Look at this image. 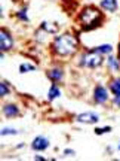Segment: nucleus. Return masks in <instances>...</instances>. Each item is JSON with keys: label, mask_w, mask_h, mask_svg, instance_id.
I'll return each mask as SVG.
<instances>
[{"label": "nucleus", "mask_w": 120, "mask_h": 161, "mask_svg": "<svg viewBox=\"0 0 120 161\" xmlns=\"http://www.w3.org/2000/svg\"><path fill=\"white\" fill-rule=\"evenodd\" d=\"M49 146H51V140L48 137H45V136H37L31 142V149L34 151V152H43Z\"/></svg>", "instance_id": "7"}, {"label": "nucleus", "mask_w": 120, "mask_h": 161, "mask_svg": "<svg viewBox=\"0 0 120 161\" xmlns=\"http://www.w3.org/2000/svg\"><path fill=\"white\" fill-rule=\"evenodd\" d=\"M117 151H120V143H119V145H117Z\"/></svg>", "instance_id": "25"}, {"label": "nucleus", "mask_w": 120, "mask_h": 161, "mask_svg": "<svg viewBox=\"0 0 120 161\" xmlns=\"http://www.w3.org/2000/svg\"><path fill=\"white\" fill-rule=\"evenodd\" d=\"M2 112L8 119H13V118H18L21 115V110L15 103H5L2 108Z\"/></svg>", "instance_id": "10"}, {"label": "nucleus", "mask_w": 120, "mask_h": 161, "mask_svg": "<svg viewBox=\"0 0 120 161\" xmlns=\"http://www.w3.org/2000/svg\"><path fill=\"white\" fill-rule=\"evenodd\" d=\"M113 130L110 125H107V127H97L95 128V134H98V136H102V134H105V133H110Z\"/></svg>", "instance_id": "20"}, {"label": "nucleus", "mask_w": 120, "mask_h": 161, "mask_svg": "<svg viewBox=\"0 0 120 161\" xmlns=\"http://www.w3.org/2000/svg\"><path fill=\"white\" fill-rule=\"evenodd\" d=\"M104 63V55L93 48L89 51L83 52L79 58V66L80 67H85V69H98L101 67Z\"/></svg>", "instance_id": "3"}, {"label": "nucleus", "mask_w": 120, "mask_h": 161, "mask_svg": "<svg viewBox=\"0 0 120 161\" xmlns=\"http://www.w3.org/2000/svg\"><path fill=\"white\" fill-rule=\"evenodd\" d=\"M21 148H24V143H19V145H17V149H21Z\"/></svg>", "instance_id": "23"}, {"label": "nucleus", "mask_w": 120, "mask_h": 161, "mask_svg": "<svg viewBox=\"0 0 120 161\" xmlns=\"http://www.w3.org/2000/svg\"><path fill=\"white\" fill-rule=\"evenodd\" d=\"M76 121L80 124H98L99 122V115L95 112H83L76 116Z\"/></svg>", "instance_id": "9"}, {"label": "nucleus", "mask_w": 120, "mask_h": 161, "mask_svg": "<svg viewBox=\"0 0 120 161\" xmlns=\"http://www.w3.org/2000/svg\"><path fill=\"white\" fill-rule=\"evenodd\" d=\"M40 30H43L46 31L48 35H57L58 33V25L55 23H49V21H43V23L40 24Z\"/></svg>", "instance_id": "12"}, {"label": "nucleus", "mask_w": 120, "mask_h": 161, "mask_svg": "<svg viewBox=\"0 0 120 161\" xmlns=\"http://www.w3.org/2000/svg\"><path fill=\"white\" fill-rule=\"evenodd\" d=\"M79 24L83 31H92L95 29H99L104 23V12H101L99 8L93 5H86L82 8V11L77 15Z\"/></svg>", "instance_id": "2"}, {"label": "nucleus", "mask_w": 120, "mask_h": 161, "mask_svg": "<svg viewBox=\"0 0 120 161\" xmlns=\"http://www.w3.org/2000/svg\"><path fill=\"white\" fill-rule=\"evenodd\" d=\"M2 136H15V134H18V130L17 128H11V127H5V128H2Z\"/></svg>", "instance_id": "19"}, {"label": "nucleus", "mask_w": 120, "mask_h": 161, "mask_svg": "<svg viewBox=\"0 0 120 161\" xmlns=\"http://www.w3.org/2000/svg\"><path fill=\"white\" fill-rule=\"evenodd\" d=\"M34 160L36 161H45L46 158H45V157H42V155H34Z\"/></svg>", "instance_id": "22"}, {"label": "nucleus", "mask_w": 120, "mask_h": 161, "mask_svg": "<svg viewBox=\"0 0 120 161\" xmlns=\"http://www.w3.org/2000/svg\"><path fill=\"white\" fill-rule=\"evenodd\" d=\"M99 54H102V55H110L111 52H113V45H110V43H104V45H99L95 48Z\"/></svg>", "instance_id": "16"}, {"label": "nucleus", "mask_w": 120, "mask_h": 161, "mask_svg": "<svg viewBox=\"0 0 120 161\" xmlns=\"http://www.w3.org/2000/svg\"><path fill=\"white\" fill-rule=\"evenodd\" d=\"M62 154H64L65 157H71V155L74 157V155H76V151H74V149H64Z\"/></svg>", "instance_id": "21"}, {"label": "nucleus", "mask_w": 120, "mask_h": 161, "mask_svg": "<svg viewBox=\"0 0 120 161\" xmlns=\"http://www.w3.org/2000/svg\"><path fill=\"white\" fill-rule=\"evenodd\" d=\"M15 40L12 37V35L6 29L0 30V51L2 52H9L13 48Z\"/></svg>", "instance_id": "5"}, {"label": "nucleus", "mask_w": 120, "mask_h": 161, "mask_svg": "<svg viewBox=\"0 0 120 161\" xmlns=\"http://www.w3.org/2000/svg\"><path fill=\"white\" fill-rule=\"evenodd\" d=\"M107 66L111 72H119L120 70V58L119 57H114V55H110L107 58Z\"/></svg>", "instance_id": "13"}, {"label": "nucleus", "mask_w": 120, "mask_h": 161, "mask_svg": "<svg viewBox=\"0 0 120 161\" xmlns=\"http://www.w3.org/2000/svg\"><path fill=\"white\" fill-rule=\"evenodd\" d=\"M93 102L97 104H105L108 102V90L101 84L95 85L93 88Z\"/></svg>", "instance_id": "6"}, {"label": "nucleus", "mask_w": 120, "mask_h": 161, "mask_svg": "<svg viewBox=\"0 0 120 161\" xmlns=\"http://www.w3.org/2000/svg\"><path fill=\"white\" fill-rule=\"evenodd\" d=\"M15 17L22 21V23H30V18H28V9L27 8H21L18 12H15Z\"/></svg>", "instance_id": "15"}, {"label": "nucleus", "mask_w": 120, "mask_h": 161, "mask_svg": "<svg viewBox=\"0 0 120 161\" xmlns=\"http://www.w3.org/2000/svg\"><path fill=\"white\" fill-rule=\"evenodd\" d=\"M34 70H36L34 64H30V63L19 64V72H21V73H28V72H34Z\"/></svg>", "instance_id": "18"}, {"label": "nucleus", "mask_w": 120, "mask_h": 161, "mask_svg": "<svg viewBox=\"0 0 120 161\" xmlns=\"http://www.w3.org/2000/svg\"><path fill=\"white\" fill-rule=\"evenodd\" d=\"M119 58H120V40H119Z\"/></svg>", "instance_id": "24"}, {"label": "nucleus", "mask_w": 120, "mask_h": 161, "mask_svg": "<svg viewBox=\"0 0 120 161\" xmlns=\"http://www.w3.org/2000/svg\"><path fill=\"white\" fill-rule=\"evenodd\" d=\"M9 94H11V86H9V82L2 80V82H0V96H2V97H6V96H9Z\"/></svg>", "instance_id": "17"}, {"label": "nucleus", "mask_w": 120, "mask_h": 161, "mask_svg": "<svg viewBox=\"0 0 120 161\" xmlns=\"http://www.w3.org/2000/svg\"><path fill=\"white\" fill-rule=\"evenodd\" d=\"M99 8L105 12L114 14L119 8V3H117V0H99Z\"/></svg>", "instance_id": "11"}, {"label": "nucleus", "mask_w": 120, "mask_h": 161, "mask_svg": "<svg viewBox=\"0 0 120 161\" xmlns=\"http://www.w3.org/2000/svg\"><path fill=\"white\" fill-rule=\"evenodd\" d=\"M58 97H61V90L58 88L57 84H52L51 88H49V91H48V100H49V102H53V100H57Z\"/></svg>", "instance_id": "14"}, {"label": "nucleus", "mask_w": 120, "mask_h": 161, "mask_svg": "<svg viewBox=\"0 0 120 161\" xmlns=\"http://www.w3.org/2000/svg\"><path fill=\"white\" fill-rule=\"evenodd\" d=\"M108 90L113 94V100H111L113 106L120 109V76H116V78H113V79L110 80Z\"/></svg>", "instance_id": "4"}, {"label": "nucleus", "mask_w": 120, "mask_h": 161, "mask_svg": "<svg viewBox=\"0 0 120 161\" xmlns=\"http://www.w3.org/2000/svg\"><path fill=\"white\" fill-rule=\"evenodd\" d=\"M79 37L73 33H62L57 36L51 43V51L57 57H71L79 51Z\"/></svg>", "instance_id": "1"}, {"label": "nucleus", "mask_w": 120, "mask_h": 161, "mask_svg": "<svg viewBox=\"0 0 120 161\" xmlns=\"http://www.w3.org/2000/svg\"><path fill=\"white\" fill-rule=\"evenodd\" d=\"M46 76H48V79L51 80L52 84H59V82L64 80L65 73H64L62 67H52V69H48Z\"/></svg>", "instance_id": "8"}]
</instances>
